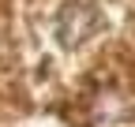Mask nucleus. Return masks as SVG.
<instances>
[{"instance_id": "obj_1", "label": "nucleus", "mask_w": 135, "mask_h": 127, "mask_svg": "<svg viewBox=\"0 0 135 127\" xmlns=\"http://www.w3.org/2000/svg\"><path fill=\"white\" fill-rule=\"evenodd\" d=\"M98 26H101V15L98 11H90V8H64V15L56 19V41L71 49V45L86 41Z\"/></svg>"}]
</instances>
